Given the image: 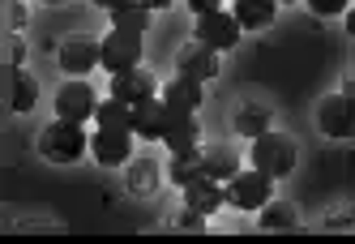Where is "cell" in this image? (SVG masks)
<instances>
[{"mask_svg": "<svg viewBox=\"0 0 355 244\" xmlns=\"http://www.w3.org/2000/svg\"><path fill=\"white\" fill-rule=\"evenodd\" d=\"M86 146H90V137L82 133V125L78 120H64V116L56 120V125H47L43 137H39L43 159H52V163H78L86 155Z\"/></svg>", "mask_w": 355, "mask_h": 244, "instance_id": "6da1fadb", "label": "cell"}, {"mask_svg": "<svg viewBox=\"0 0 355 244\" xmlns=\"http://www.w3.org/2000/svg\"><path fill=\"white\" fill-rule=\"evenodd\" d=\"M252 167H261L266 176H291V167H295V141L287 133H261L257 141H252Z\"/></svg>", "mask_w": 355, "mask_h": 244, "instance_id": "7a4b0ae2", "label": "cell"}, {"mask_svg": "<svg viewBox=\"0 0 355 244\" xmlns=\"http://www.w3.org/2000/svg\"><path fill=\"white\" fill-rule=\"evenodd\" d=\"M180 116H193V112H175L167 99H155V94H150V99L133 103V133H137V137H155V141H163Z\"/></svg>", "mask_w": 355, "mask_h": 244, "instance_id": "3957f363", "label": "cell"}, {"mask_svg": "<svg viewBox=\"0 0 355 244\" xmlns=\"http://www.w3.org/2000/svg\"><path fill=\"white\" fill-rule=\"evenodd\" d=\"M270 189H274V176H266L261 167H252V172H236L232 180H227V206L261 210L270 202Z\"/></svg>", "mask_w": 355, "mask_h": 244, "instance_id": "277c9868", "label": "cell"}, {"mask_svg": "<svg viewBox=\"0 0 355 244\" xmlns=\"http://www.w3.org/2000/svg\"><path fill=\"white\" fill-rule=\"evenodd\" d=\"M317 125L325 137H355V94L351 90L325 94L317 107Z\"/></svg>", "mask_w": 355, "mask_h": 244, "instance_id": "5b68a950", "label": "cell"}, {"mask_svg": "<svg viewBox=\"0 0 355 244\" xmlns=\"http://www.w3.org/2000/svg\"><path fill=\"white\" fill-rule=\"evenodd\" d=\"M240 17L236 13H223V9H214V13H201L197 17V39L201 43H210L214 52H227V47H236L240 43Z\"/></svg>", "mask_w": 355, "mask_h": 244, "instance_id": "8992f818", "label": "cell"}, {"mask_svg": "<svg viewBox=\"0 0 355 244\" xmlns=\"http://www.w3.org/2000/svg\"><path fill=\"white\" fill-rule=\"evenodd\" d=\"M98 112V94L90 90V82H64L60 94H56V116L64 120H78V125H86V120Z\"/></svg>", "mask_w": 355, "mask_h": 244, "instance_id": "52a82bcc", "label": "cell"}, {"mask_svg": "<svg viewBox=\"0 0 355 244\" xmlns=\"http://www.w3.org/2000/svg\"><path fill=\"white\" fill-rule=\"evenodd\" d=\"M141 64V35H129V31H112L103 39V69L107 73H129Z\"/></svg>", "mask_w": 355, "mask_h": 244, "instance_id": "ba28073f", "label": "cell"}, {"mask_svg": "<svg viewBox=\"0 0 355 244\" xmlns=\"http://www.w3.org/2000/svg\"><path fill=\"white\" fill-rule=\"evenodd\" d=\"M175 69H180V78L210 82L214 73H218V52H214L210 43L193 39V43H184V47H180V56H175Z\"/></svg>", "mask_w": 355, "mask_h": 244, "instance_id": "9c48e42d", "label": "cell"}, {"mask_svg": "<svg viewBox=\"0 0 355 244\" xmlns=\"http://www.w3.org/2000/svg\"><path fill=\"white\" fill-rule=\"evenodd\" d=\"M90 150H94V159L103 167H120L133 155V137H129V129H98L90 137Z\"/></svg>", "mask_w": 355, "mask_h": 244, "instance_id": "30bf717a", "label": "cell"}, {"mask_svg": "<svg viewBox=\"0 0 355 244\" xmlns=\"http://www.w3.org/2000/svg\"><path fill=\"white\" fill-rule=\"evenodd\" d=\"M112 94L124 99V103H141V99L155 94V73L141 69V64L129 69V73H112Z\"/></svg>", "mask_w": 355, "mask_h": 244, "instance_id": "8fae6325", "label": "cell"}, {"mask_svg": "<svg viewBox=\"0 0 355 244\" xmlns=\"http://www.w3.org/2000/svg\"><path fill=\"white\" fill-rule=\"evenodd\" d=\"M103 64V43H90V39H69L64 47H60V69H69V73H90V69H98Z\"/></svg>", "mask_w": 355, "mask_h": 244, "instance_id": "7c38bea8", "label": "cell"}, {"mask_svg": "<svg viewBox=\"0 0 355 244\" xmlns=\"http://www.w3.org/2000/svg\"><path fill=\"white\" fill-rule=\"evenodd\" d=\"M184 206H193L197 214H214L218 206H227V189H223V180H214V176L193 180V184L184 189Z\"/></svg>", "mask_w": 355, "mask_h": 244, "instance_id": "4fadbf2b", "label": "cell"}, {"mask_svg": "<svg viewBox=\"0 0 355 244\" xmlns=\"http://www.w3.org/2000/svg\"><path fill=\"white\" fill-rule=\"evenodd\" d=\"M9 103L13 112H31L39 103V82L21 64H9Z\"/></svg>", "mask_w": 355, "mask_h": 244, "instance_id": "5bb4252c", "label": "cell"}, {"mask_svg": "<svg viewBox=\"0 0 355 244\" xmlns=\"http://www.w3.org/2000/svg\"><path fill=\"white\" fill-rule=\"evenodd\" d=\"M150 13L141 0H124V5L112 9V31H129V35H146L150 31Z\"/></svg>", "mask_w": 355, "mask_h": 244, "instance_id": "9a60e30c", "label": "cell"}, {"mask_svg": "<svg viewBox=\"0 0 355 244\" xmlns=\"http://www.w3.org/2000/svg\"><path fill=\"white\" fill-rule=\"evenodd\" d=\"M201 159H206V176H214V180H232L236 172H240V155L232 150V146H206V150H201Z\"/></svg>", "mask_w": 355, "mask_h": 244, "instance_id": "2e32d148", "label": "cell"}, {"mask_svg": "<svg viewBox=\"0 0 355 244\" xmlns=\"http://www.w3.org/2000/svg\"><path fill=\"white\" fill-rule=\"evenodd\" d=\"M163 99L175 107V112H197L201 107V82H193V78H175L167 82V90H163Z\"/></svg>", "mask_w": 355, "mask_h": 244, "instance_id": "e0dca14e", "label": "cell"}, {"mask_svg": "<svg viewBox=\"0 0 355 244\" xmlns=\"http://www.w3.org/2000/svg\"><path fill=\"white\" fill-rule=\"evenodd\" d=\"M274 9H278V0H236V17H240V26L244 31H261L274 21Z\"/></svg>", "mask_w": 355, "mask_h": 244, "instance_id": "ac0fdd59", "label": "cell"}, {"mask_svg": "<svg viewBox=\"0 0 355 244\" xmlns=\"http://www.w3.org/2000/svg\"><path fill=\"white\" fill-rule=\"evenodd\" d=\"M300 214L291 202H266L261 206V232H295Z\"/></svg>", "mask_w": 355, "mask_h": 244, "instance_id": "d6986e66", "label": "cell"}, {"mask_svg": "<svg viewBox=\"0 0 355 244\" xmlns=\"http://www.w3.org/2000/svg\"><path fill=\"white\" fill-rule=\"evenodd\" d=\"M94 120H98V129H129L133 133V103H124V99L112 94L107 103H98Z\"/></svg>", "mask_w": 355, "mask_h": 244, "instance_id": "ffe728a7", "label": "cell"}, {"mask_svg": "<svg viewBox=\"0 0 355 244\" xmlns=\"http://www.w3.org/2000/svg\"><path fill=\"white\" fill-rule=\"evenodd\" d=\"M206 176V159H201V150H189V155H171V184L189 189L193 180Z\"/></svg>", "mask_w": 355, "mask_h": 244, "instance_id": "44dd1931", "label": "cell"}, {"mask_svg": "<svg viewBox=\"0 0 355 244\" xmlns=\"http://www.w3.org/2000/svg\"><path fill=\"white\" fill-rule=\"evenodd\" d=\"M197 137H201L197 120H193V116H180V120L171 125V133H167L163 141L171 146V155H189V150H201V146H197Z\"/></svg>", "mask_w": 355, "mask_h": 244, "instance_id": "7402d4cb", "label": "cell"}, {"mask_svg": "<svg viewBox=\"0 0 355 244\" xmlns=\"http://www.w3.org/2000/svg\"><path fill=\"white\" fill-rule=\"evenodd\" d=\"M159 172H163V167H159L155 159L129 163V189H133V193H155V189H159Z\"/></svg>", "mask_w": 355, "mask_h": 244, "instance_id": "603a6c76", "label": "cell"}, {"mask_svg": "<svg viewBox=\"0 0 355 244\" xmlns=\"http://www.w3.org/2000/svg\"><path fill=\"white\" fill-rule=\"evenodd\" d=\"M240 133H248V137H261L266 133V112L261 107H248V112H240Z\"/></svg>", "mask_w": 355, "mask_h": 244, "instance_id": "cb8c5ba5", "label": "cell"}, {"mask_svg": "<svg viewBox=\"0 0 355 244\" xmlns=\"http://www.w3.org/2000/svg\"><path fill=\"white\" fill-rule=\"evenodd\" d=\"M167 227H180V232H201V227H206V214H197L193 206H184V214H175Z\"/></svg>", "mask_w": 355, "mask_h": 244, "instance_id": "d4e9b609", "label": "cell"}, {"mask_svg": "<svg viewBox=\"0 0 355 244\" xmlns=\"http://www.w3.org/2000/svg\"><path fill=\"white\" fill-rule=\"evenodd\" d=\"M309 9H313V13H321V17H334V13H343V9H347V0H309Z\"/></svg>", "mask_w": 355, "mask_h": 244, "instance_id": "484cf974", "label": "cell"}, {"mask_svg": "<svg viewBox=\"0 0 355 244\" xmlns=\"http://www.w3.org/2000/svg\"><path fill=\"white\" fill-rule=\"evenodd\" d=\"M189 9L201 17V13H214V9H218V0H189Z\"/></svg>", "mask_w": 355, "mask_h": 244, "instance_id": "4316f807", "label": "cell"}, {"mask_svg": "<svg viewBox=\"0 0 355 244\" xmlns=\"http://www.w3.org/2000/svg\"><path fill=\"white\" fill-rule=\"evenodd\" d=\"M17 60H21V39L9 35V64H17Z\"/></svg>", "mask_w": 355, "mask_h": 244, "instance_id": "83f0119b", "label": "cell"}, {"mask_svg": "<svg viewBox=\"0 0 355 244\" xmlns=\"http://www.w3.org/2000/svg\"><path fill=\"white\" fill-rule=\"evenodd\" d=\"M9 21H13V26L21 21V5H17V0H9Z\"/></svg>", "mask_w": 355, "mask_h": 244, "instance_id": "f1b7e54d", "label": "cell"}, {"mask_svg": "<svg viewBox=\"0 0 355 244\" xmlns=\"http://www.w3.org/2000/svg\"><path fill=\"white\" fill-rule=\"evenodd\" d=\"M90 5H98V9H107V13H112L116 5H124V0H90Z\"/></svg>", "mask_w": 355, "mask_h": 244, "instance_id": "f546056e", "label": "cell"}, {"mask_svg": "<svg viewBox=\"0 0 355 244\" xmlns=\"http://www.w3.org/2000/svg\"><path fill=\"white\" fill-rule=\"evenodd\" d=\"M141 5H146V9H167L171 0H141Z\"/></svg>", "mask_w": 355, "mask_h": 244, "instance_id": "4dcf8cb0", "label": "cell"}, {"mask_svg": "<svg viewBox=\"0 0 355 244\" xmlns=\"http://www.w3.org/2000/svg\"><path fill=\"white\" fill-rule=\"evenodd\" d=\"M351 31H355V21H351ZM351 52H355V43H351Z\"/></svg>", "mask_w": 355, "mask_h": 244, "instance_id": "1f68e13d", "label": "cell"}, {"mask_svg": "<svg viewBox=\"0 0 355 244\" xmlns=\"http://www.w3.org/2000/svg\"><path fill=\"white\" fill-rule=\"evenodd\" d=\"M47 5H60V0H47Z\"/></svg>", "mask_w": 355, "mask_h": 244, "instance_id": "d6a6232c", "label": "cell"}]
</instances>
